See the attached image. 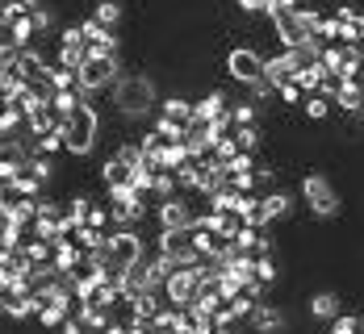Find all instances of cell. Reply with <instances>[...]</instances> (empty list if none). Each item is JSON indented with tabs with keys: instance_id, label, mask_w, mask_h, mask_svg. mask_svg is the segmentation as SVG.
Masks as SVG:
<instances>
[{
	"instance_id": "obj_24",
	"label": "cell",
	"mask_w": 364,
	"mask_h": 334,
	"mask_svg": "<svg viewBox=\"0 0 364 334\" xmlns=\"http://www.w3.org/2000/svg\"><path fill=\"white\" fill-rule=\"evenodd\" d=\"M126 176H130V167H126V159L113 150L109 159L101 163V180H105V188H109V184H126Z\"/></svg>"
},
{
	"instance_id": "obj_17",
	"label": "cell",
	"mask_w": 364,
	"mask_h": 334,
	"mask_svg": "<svg viewBox=\"0 0 364 334\" xmlns=\"http://www.w3.org/2000/svg\"><path fill=\"white\" fill-rule=\"evenodd\" d=\"M80 34H84V42H101V46H122V38H117V30H105L97 17H84L80 21Z\"/></svg>"
},
{
	"instance_id": "obj_41",
	"label": "cell",
	"mask_w": 364,
	"mask_h": 334,
	"mask_svg": "<svg viewBox=\"0 0 364 334\" xmlns=\"http://www.w3.org/2000/svg\"><path fill=\"white\" fill-rule=\"evenodd\" d=\"M4 196H9V184H4V180H0V201H4Z\"/></svg>"
},
{
	"instance_id": "obj_8",
	"label": "cell",
	"mask_w": 364,
	"mask_h": 334,
	"mask_svg": "<svg viewBox=\"0 0 364 334\" xmlns=\"http://www.w3.org/2000/svg\"><path fill=\"white\" fill-rule=\"evenodd\" d=\"M159 230H193V222L201 213H193V205L184 196H172V201H159Z\"/></svg>"
},
{
	"instance_id": "obj_38",
	"label": "cell",
	"mask_w": 364,
	"mask_h": 334,
	"mask_svg": "<svg viewBox=\"0 0 364 334\" xmlns=\"http://www.w3.org/2000/svg\"><path fill=\"white\" fill-rule=\"evenodd\" d=\"M59 330H63V334H88V326H84V322H80V318L72 313V318H68V322H63Z\"/></svg>"
},
{
	"instance_id": "obj_1",
	"label": "cell",
	"mask_w": 364,
	"mask_h": 334,
	"mask_svg": "<svg viewBox=\"0 0 364 334\" xmlns=\"http://www.w3.org/2000/svg\"><path fill=\"white\" fill-rule=\"evenodd\" d=\"M155 79L143 72H126L117 84H113V109L117 117H126V121H143L146 113L155 109Z\"/></svg>"
},
{
	"instance_id": "obj_26",
	"label": "cell",
	"mask_w": 364,
	"mask_h": 334,
	"mask_svg": "<svg viewBox=\"0 0 364 334\" xmlns=\"http://www.w3.org/2000/svg\"><path fill=\"white\" fill-rule=\"evenodd\" d=\"M230 134H235L239 150H247V155H255V150H259V138H264V134H259V126H235Z\"/></svg>"
},
{
	"instance_id": "obj_40",
	"label": "cell",
	"mask_w": 364,
	"mask_h": 334,
	"mask_svg": "<svg viewBox=\"0 0 364 334\" xmlns=\"http://www.w3.org/2000/svg\"><path fill=\"white\" fill-rule=\"evenodd\" d=\"M214 334H239L235 326H214Z\"/></svg>"
},
{
	"instance_id": "obj_14",
	"label": "cell",
	"mask_w": 364,
	"mask_h": 334,
	"mask_svg": "<svg viewBox=\"0 0 364 334\" xmlns=\"http://www.w3.org/2000/svg\"><path fill=\"white\" fill-rule=\"evenodd\" d=\"M293 75H297V67H293L289 50H281V55H268V59H264V79H268L272 88H281V84H289Z\"/></svg>"
},
{
	"instance_id": "obj_30",
	"label": "cell",
	"mask_w": 364,
	"mask_h": 334,
	"mask_svg": "<svg viewBox=\"0 0 364 334\" xmlns=\"http://www.w3.org/2000/svg\"><path fill=\"white\" fill-rule=\"evenodd\" d=\"M230 117H235V126H259V105H252V101L230 105Z\"/></svg>"
},
{
	"instance_id": "obj_33",
	"label": "cell",
	"mask_w": 364,
	"mask_h": 334,
	"mask_svg": "<svg viewBox=\"0 0 364 334\" xmlns=\"http://www.w3.org/2000/svg\"><path fill=\"white\" fill-rule=\"evenodd\" d=\"M30 17H34V30H38V34H50V30H55V13H50L46 4L30 9Z\"/></svg>"
},
{
	"instance_id": "obj_11",
	"label": "cell",
	"mask_w": 364,
	"mask_h": 334,
	"mask_svg": "<svg viewBox=\"0 0 364 334\" xmlns=\"http://www.w3.org/2000/svg\"><path fill=\"white\" fill-rule=\"evenodd\" d=\"M259 213H264V226L268 222H281L293 213V196L285 188H272V192H259Z\"/></svg>"
},
{
	"instance_id": "obj_20",
	"label": "cell",
	"mask_w": 364,
	"mask_h": 334,
	"mask_svg": "<svg viewBox=\"0 0 364 334\" xmlns=\"http://www.w3.org/2000/svg\"><path fill=\"white\" fill-rule=\"evenodd\" d=\"M323 75H327V67H323V63H314V67H301V72L293 75V84H297L306 96H314V92L323 88Z\"/></svg>"
},
{
	"instance_id": "obj_23",
	"label": "cell",
	"mask_w": 364,
	"mask_h": 334,
	"mask_svg": "<svg viewBox=\"0 0 364 334\" xmlns=\"http://www.w3.org/2000/svg\"><path fill=\"white\" fill-rule=\"evenodd\" d=\"M68 238H75L84 251H101V247L109 243V230H92V226H80V230H72Z\"/></svg>"
},
{
	"instance_id": "obj_19",
	"label": "cell",
	"mask_w": 364,
	"mask_h": 334,
	"mask_svg": "<svg viewBox=\"0 0 364 334\" xmlns=\"http://www.w3.org/2000/svg\"><path fill=\"white\" fill-rule=\"evenodd\" d=\"M155 172H159V167H151V163H134V167H130V176H126V184L134 188V192H143V196H151V184H155Z\"/></svg>"
},
{
	"instance_id": "obj_25",
	"label": "cell",
	"mask_w": 364,
	"mask_h": 334,
	"mask_svg": "<svg viewBox=\"0 0 364 334\" xmlns=\"http://www.w3.org/2000/svg\"><path fill=\"white\" fill-rule=\"evenodd\" d=\"M151 130H155L164 143H184V126H181V121H172V117H164V113L155 117V126H151Z\"/></svg>"
},
{
	"instance_id": "obj_35",
	"label": "cell",
	"mask_w": 364,
	"mask_h": 334,
	"mask_svg": "<svg viewBox=\"0 0 364 334\" xmlns=\"http://www.w3.org/2000/svg\"><path fill=\"white\" fill-rule=\"evenodd\" d=\"M277 101L293 109V105H301V101H306V92H301V88H297V84L289 79V84H281V88H277Z\"/></svg>"
},
{
	"instance_id": "obj_13",
	"label": "cell",
	"mask_w": 364,
	"mask_h": 334,
	"mask_svg": "<svg viewBox=\"0 0 364 334\" xmlns=\"http://www.w3.org/2000/svg\"><path fill=\"white\" fill-rule=\"evenodd\" d=\"M306 309H310V318H318V322H335V318L343 313V301H339V293L323 289V293H314V297L306 301Z\"/></svg>"
},
{
	"instance_id": "obj_28",
	"label": "cell",
	"mask_w": 364,
	"mask_h": 334,
	"mask_svg": "<svg viewBox=\"0 0 364 334\" xmlns=\"http://www.w3.org/2000/svg\"><path fill=\"white\" fill-rule=\"evenodd\" d=\"M327 334H364V318H356V313H339V318L327 326Z\"/></svg>"
},
{
	"instance_id": "obj_10",
	"label": "cell",
	"mask_w": 364,
	"mask_h": 334,
	"mask_svg": "<svg viewBox=\"0 0 364 334\" xmlns=\"http://www.w3.org/2000/svg\"><path fill=\"white\" fill-rule=\"evenodd\" d=\"M289 326V318H285V309L277 305V301H259L252 313V330L255 334H281Z\"/></svg>"
},
{
	"instance_id": "obj_31",
	"label": "cell",
	"mask_w": 364,
	"mask_h": 334,
	"mask_svg": "<svg viewBox=\"0 0 364 334\" xmlns=\"http://www.w3.org/2000/svg\"><path fill=\"white\" fill-rule=\"evenodd\" d=\"M214 289H218V293H222L226 301H235L239 293H243V280H239V276H230V272H222V276H218V284H214Z\"/></svg>"
},
{
	"instance_id": "obj_2",
	"label": "cell",
	"mask_w": 364,
	"mask_h": 334,
	"mask_svg": "<svg viewBox=\"0 0 364 334\" xmlns=\"http://www.w3.org/2000/svg\"><path fill=\"white\" fill-rule=\"evenodd\" d=\"M59 134H63V147L72 150L75 159L92 155L97 138H101V113H97V105H92V101H84L72 117H63V130H59Z\"/></svg>"
},
{
	"instance_id": "obj_18",
	"label": "cell",
	"mask_w": 364,
	"mask_h": 334,
	"mask_svg": "<svg viewBox=\"0 0 364 334\" xmlns=\"http://www.w3.org/2000/svg\"><path fill=\"white\" fill-rule=\"evenodd\" d=\"M159 113H164V117H172V121H181V126H188V121H193V101H184V96L172 92V96H164V101H159Z\"/></svg>"
},
{
	"instance_id": "obj_36",
	"label": "cell",
	"mask_w": 364,
	"mask_h": 334,
	"mask_svg": "<svg viewBox=\"0 0 364 334\" xmlns=\"http://www.w3.org/2000/svg\"><path fill=\"white\" fill-rule=\"evenodd\" d=\"M339 88H343V75L327 72V75H323V88H318V96H327L331 105H335V96H339Z\"/></svg>"
},
{
	"instance_id": "obj_29",
	"label": "cell",
	"mask_w": 364,
	"mask_h": 334,
	"mask_svg": "<svg viewBox=\"0 0 364 334\" xmlns=\"http://www.w3.org/2000/svg\"><path fill=\"white\" fill-rule=\"evenodd\" d=\"M318 63H323V67H327V72H343V42H327V46H323V59H318Z\"/></svg>"
},
{
	"instance_id": "obj_12",
	"label": "cell",
	"mask_w": 364,
	"mask_h": 334,
	"mask_svg": "<svg viewBox=\"0 0 364 334\" xmlns=\"http://www.w3.org/2000/svg\"><path fill=\"white\" fill-rule=\"evenodd\" d=\"M9 192L13 196H42V176L34 172V163H17V172L9 176Z\"/></svg>"
},
{
	"instance_id": "obj_32",
	"label": "cell",
	"mask_w": 364,
	"mask_h": 334,
	"mask_svg": "<svg viewBox=\"0 0 364 334\" xmlns=\"http://www.w3.org/2000/svg\"><path fill=\"white\" fill-rule=\"evenodd\" d=\"M239 155H243V150H239V143H235V134H226L218 147H214V159H218V163H230V159H239Z\"/></svg>"
},
{
	"instance_id": "obj_22",
	"label": "cell",
	"mask_w": 364,
	"mask_h": 334,
	"mask_svg": "<svg viewBox=\"0 0 364 334\" xmlns=\"http://www.w3.org/2000/svg\"><path fill=\"white\" fill-rule=\"evenodd\" d=\"M92 17H97L105 30H117V26H122V17H126V13H122V0H97Z\"/></svg>"
},
{
	"instance_id": "obj_6",
	"label": "cell",
	"mask_w": 364,
	"mask_h": 334,
	"mask_svg": "<svg viewBox=\"0 0 364 334\" xmlns=\"http://www.w3.org/2000/svg\"><path fill=\"white\" fill-rule=\"evenodd\" d=\"M122 75H126L122 72V59H88V63L75 72V79H80V88H84L88 96H97V92L113 88Z\"/></svg>"
},
{
	"instance_id": "obj_15",
	"label": "cell",
	"mask_w": 364,
	"mask_h": 334,
	"mask_svg": "<svg viewBox=\"0 0 364 334\" xmlns=\"http://www.w3.org/2000/svg\"><path fill=\"white\" fill-rule=\"evenodd\" d=\"M335 109L360 117V109H364V79H343V88H339V96H335Z\"/></svg>"
},
{
	"instance_id": "obj_5",
	"label": "cell",
	"mask_w": 364,
	"mask_h": 334,
	"mask_svg": "<svg viewBox=\"0 0 364 334\" xmlns=\"http://www.w3.org/2000/svg\"><path fill=\"white\" fill-rule=\"evenodd\" d=\"M264 59H268V55H259L255 46H230V50H226V75H230L235 84L252 88L255 79H264Z\"/></svg>"
},
{
	"instance_id": "obj_27",
	"label": "cell",
	"mask_w": 364,
	"mask_h": 334,
	"mask_svg": "<svg viewBox=\"0 0 364 334\" xmlns=\"http://www.w3.org/2000/svg\"><path fill=\"white\" fill-rule=\"evenodd\" d=\"M301 109H306V117H310V121H327L335 105H331L327 96H318V92H314V96H306V101H301Z\"/></svg>"
},
{
	"instance_id": "obj_39",
	"label": "cell",
	"mask_w": 364,
	"mask_h": 334,
	"mask_svg": "<svg viewBox=\"0 0 364 334\" xmlns=\"http://www.w3.org/2000/svg\"><path fill=\"white\" fill-rule=\"evenodd\" d=\"M126 334H155V326H151V322H134Z\"/></svg>"
},
{
	"instance_id": "obj_3",
	"label": "cell",
	"mask_w": 364,
	"mask_h": 334,
	"mask_svg": "<svg viewBox=\"0 0 364 334\" xmlns=\"http://www.w3.org/2000/svg\"><path fill=\"white\" fill-rule=\"evenodd\" d=\"M301 201H306L310 218H318V222L339 218V209H343V201H339L335 184H331L323 172H314V176H306V180H301Z\"/></svg>"
},
{
	"instance_id": "obj_21",
	"label": "cell",
	"mask_w": 364,
	"mask_h": 334,
	"mask_svg": "<svg viewBox=\"0 0 364 334\" xmlns=\"http://www.w3.org/2000/svg\"><path fill=\"white\" fill-rule=\"evenodd\" d=\"M151 196L155 201H172V196H181V184H176V172H155V184H151Z\"/></svg>"
},
{
	"instance_id": "obj_37",
	"label": "cell",
	"mask_w": 364,
	"mask_h": 334,
	"mask_svg": "<svg viewBox=\"0 0 364 334\" xmlns=\"http://www.w3.org/2000/svg\"><path fill=\"white\" fill-rule=\"evenodd\" d=\"M38 150H42V155H59V150H68L63 147V134H59V130H55V134H42V138H38Z\"/></svg>"
},
{
	"instance_id": "obj_34",
	"label": "cell",
	"mask_w": 364,
	"mask_h": 334,
	"mask_svg": "<svg viewBox=\"0 0 364 334\" xmlns=\"http://www.w3.org/2000/svg\"><path fill=\"white\" fill-rule=\"evenodd\" d=\"M247 92H252V105H268V101H277V88H272L268 79H255Z\"/></svg>"
},
{
	"instance_id": "obj_7",
	"label": "cell",
	"mask_w": 364,
	"mask_h": 334,
	"mask_svg": "<svg viewBox=\"0 0 364 334\" xmlns=\"http://www.w3.org/2000/svg\"><path fill=\"white\" fill-rule=\"evenodd\" d=\"M201 293V276H197V267H176L172 276H168V284H164V301L168 305H176V309H188L193 301Z\"/></svg>"
},
{
	"instance_id": "obj_4",
	"label": "cell",
	"mask_w": 364,
	"mask_h": 334,
	"mask_svg": "<svg viewBox=\"0 0 364 334\" xmlns=\"http://www.w3.org/2000/svg\"><path fill=\"white\" fill-rule=\"evenodd\" d=\"M268 21H272V34H277V42H281L285 50H293V46H301V42L314 38V30H310V21H306L301 9H285V4H281Z\"/></svg>"
},
{
	"instance_id": "obj_43",
	"label": "cell",
	"mask_w": 364,
	"mask_h": 334,
	"mask_svg": "<svg viewBox=\"0 0 364 334\" xmlns=\"http://www.w3.org/2000/svg\"><path fill=\"white\" fill-rule=\"evenodd\" d=\"M0 109H4V105H0Z\"/></svg>"
},
{
	"instance_id": "obj_9",
	"label": "cell",
	"mask_w": 364,
	"mask_h": 334,
	"mask_svg": "<svg viewBox=\"0 0 364 334\" xmlns=\"http://www.w3.org/2000/svg\"><path fill=\"white\" fill-rule=\"evenodd\" d=\"M222 113H230V96H226L222 88H210L205 96L193 101V121H197V126H210V121L222 117Z\"/></svg>"
},
{
	"instance_id": "obj_16",
	"label": "cell",
	"mask_w": 364,
	"mask_h": 334,
	"mask_svg": "<svg viewBox=\"0 0 364 334\" xmlns=\"http://www.w3.org/2000/svg\"><path fill=\"white\" fill-rule=\"evenodd\" d=\"M34 38H38V30H34V17H30V13H21V17H13V21H9V42H13L17 50L34 46Z\"/></svg>"
},
{
	"instance_id": "obj_42",
	"label": "cell",
	"mask_w": 364,
	"mask_h": 334,
	"mask_svg": "<svg viewBox=\"0 0 364 334\" xmlns=\"http://www.w3.org/2000/svg\"><path fill=\"white\" fill-rule=\"evenodd\" d=\"M0 238H4V222H0Z\"/></svg>"
}]
</instances>
